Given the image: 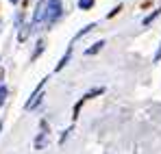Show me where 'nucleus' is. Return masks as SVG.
Segmentation results:
<instances>
[{"mask_svg":"<svg viewBox=\"0 0 161 154\" xmlns=\"http://www.w3.org/2000/svg\"><path fill=\"white\" fill-rule=\"evenodd\" d=\"M48 141H50L48 122H46V119H42V135H37V137H35V148H37V150H42V148H46V146H48Z\"/></svg>","mask_w":161,"mask_h":154,"instance_id":"1","label":"nucleus"},{"mask_svg":"<svg viewBox=\"0 0 161 154\" xmlns=\"http://www.w3.org/2000/svg\"><path fill=\"white\" fill-rule=\"evenodd\" d=\"M61 15V0H48V26H53Z\"/></svg>","mask_w":161,"mask_h":154,"instance_id":"2","label":"nucleus"},{"mask_svg":"<svg viewBox=\"0 0 161 154\" xmlns=\"http://www.w3.org/2000/svg\"><path fill=\"white\" fill-rule=\"evenodd\" d=\"M46 15H48V4L39 2V4H37V9H35V15H33V28H37L39 22H42Z\"/></svg>","mask_w":161,"mask_h":154,"instance_id":"3","label":"nucleus"},{"mask_svg":"<svg viewBox=\"0 0 161 154\" xmlns=\"http://www.w3.org/2000/svg\"><path fill=\"white\" fill-rule=\"evenodd\" d=\"M44 85H46V78H42V82H39V87H37V89L33 91V98H31V100L26 102V111H31V109H33L35 104H37L39 100H42V96H44V93H42V91H44Z\"/></svg>","mask_w":161,"mask_h":154,"instance_id":"4","label":"nucleus"},{"mask_svg":"<svg viewBox=\"0 0 161 154\" xmlns=\"http://www.w3.org/2000/svg\"><path fill=\"white\" fill-rule=\"evenodd\" d=\"M103 46H105V41H96L94 46H89V48L85 50V54H87V56H92V54H96V52L103 50Z\"/></svg>","mask_w":161,"mask_h":154,"instance_id":"5","label":"nucleus"},{"mask_svg":"<svg viewBox=\"0 0 161 154\" xmlns=\"http://www.w3.org/2000/svg\"><path fill=\"white\" fill-rule=\"evenodd\" d=\"M70 54H72V48H68V50H65V54H63V59H61V61H59V63H57V72H59V70H63V67H65V63H68V61H70Z\"/></svg>","mask_w":161,"mask_h":154,"instance_id":"6","label":"nucleus"},{"mask_svg":"<svg viewBox=\"0 0 161 154\" xmlns=\"http://www.w3.org/2000/svg\"><path fill=\"white\" fill-rule=\"evenodd\" d=\"M31 28H33V26H26V24H22V28L18 30V39H20V41H24V39L28 37V33H31Z\"/></svg>","mask_w":161,"mask_h":154,"instance_id":"7","label":"nucleus"},{"mask_svg":"<svg viewBox=\"0 0 161 154\" xmlns=\"http://www.w3.org/2000/svg\"><path fill=\"white\" fill-rule=\"evenodd\" d=\"M159 15H161V7L157 9V11H155V13H150L148 18H144V26H150L153 22H155V20H157V18H159Z\"/></svg>","mask_w":161,"mask_h":154,"instance_id":"8","label":"nucleus"},{"mask_svg":"<svg viewBox=\"0 0 161 154\" xmlns=\"http://www.w3.org/2000/svg\"><path fill=\"white\" fill-rule=\"evenodd\" d=\"M92 7H94V0H79V9H83V11H87Z\"/></svg>","mask_w":161,"mask_h":154,"instance_id":"9","label":"nucleus"},{"mask_svg":"<svg viewBox=\"0 0 161 154\" xmlns=\"http://www.w3.org/2000/svg\"><path fill=\"white\" fill-rule=\"evenodd\" d=\"M42 50H44V41H39V44H37V48H35V52H33V56H31V61H35V59H37V56L42 54Z\"/></svg>","mask_w":161,"mask_h":154,"instance_id":"10","label":"nucleus"},{"mask_svg":"<svg viewBox=\"0 0 161 154\" xmlns=\"http://www.w3.org/2000/svg\"><path fill=\"white\" fill-rule=\"evenodd\" d=\"M94 28H96V24H87V26H85V28H83V30H80V33H79V35L74 37V39H80V37H83L85 33H89V30H94Z\"/></svg>","mask_w":161,"mask_h":154,"instance_id":"11","label":"nucleus"},{"mask_svg":"<svg viewBox=\"0 0 161 154\" xmlns=\"http://www.w3.org/2000/svg\"><path fill=\"white\" fill-rule=\"evenodd\" d=\"M4 98H7V87H0V104H2Z\"/></svg>","mask_w":161,"mask_h":154,"instance_id":"12","label":"nucleus"},{"mask_svg":"<svg viewBox=\"0 0 161 154\" xmlns=\"http://www.w3.org/2000/svg\"><path fill=\"white\" fill-rule=\"evenodd\" d=\"M120 9H122V7H115V9H113V11H111V13H109L107 18H113V15H118V13H120Z\"/></svg>","mask_w":161,"mask_h":154,"instance_id":"13","label":"nucleus"},{"mask_svg":"<svg viewBox=\"0 0 161 154\" xmlns=\"http://www.w3.org/2000/svg\"><path fill=\"white\" fill-rule=\"evenodd\" d=\"M155 61H161V46H159V50L155 52Z\"/></svg>","mask_w":161,"mask_h":154,"instance_id":"14","label":"nucleus"},{"mask_svg":"<svg viewBox=\"0 0 161 154\" xmlns=\"http://www.w3.org/2000/svg\"><path fill=\"white\" fill-rule=\"evenodd\" d=\"M11 2H18V0H11Z\"/></svg>","mask_w":161,"mask_h":154,"instance_id":"15","label":"nucleus"},{"mask_svg":"<svg viewBox=\"0 0 161 154\" xmlns=\"http://www.w3.org/2000/svg\"><path fill=\"white\" fill-rule=\"evenodd\" d=\"M0 126H2V124H0Z\"/></svg>","mask_w":161,"mask_h":154,"instance_id":"16","label":"nucleus"}]
</instances>
